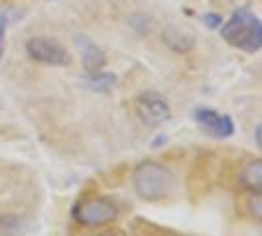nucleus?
<instances>
[{
    "label": "nucleus",
    "instance_id": "f257e3e1",
    "mask_svg": "<svg viewBox=\"0 0 262 236\" xmlns=\"http://www.w3.org/2000/svg\"><path fill=\"white\" fill-rule=\"evenodd\" d=\"M221 36L229 45L241 50L243 53L254 55L262 48L260 18L247 6L236 8L233 16L221 24Z\"/></svg>",
    "mask_w": 262,
    "mask_h": 236
},
{
    "label": "nucleus",
    "instance_id": "f03ea898",
    "mask_svg": "<svg viewBox=\"0 0 262 236\" xmlns=\"http://www.w3.org/2000/svg\"><path fill=\"white\" fill-rule=\"evenodd\" d=\"M132 185L138 197L144 201H164L173 193L176 189V179L168 168H164L158 161H142L136 166L132 173Z\"/></svg>",
    "mask_w": 262,
    "mask_h": 236
},
{
    "label": "nucleus",
    "instance_id": "7ed1b4c3",
    "mask_svg": "<svg viewBox=\"0 0 262 236\" xmlns=\"http://www.w3.org/2000/svg\"><path fill=\"white\" fill-rule=\"evenodd\" d=\"M118 207L105 197H91V199H79L73 205L71 215L83 226H103L111 224L118 219Z\"/></svg>",
    "mask_w": 262,
    "mask_h": 236
},
{
    "label": "nucleus",
    "instance_id": "20e7f679",
    "mask_svg": "<svg viewBox=\"0 0 262 236\" xmlns=\"http://www.w3.org/2000/svg\"><path fill=\"white\" fill-rule=\"evenodd\" d=\"M26 52L28 55L43 65H52V67H66L71 63V55L67 52V48L53 38H30L26 41Z\"/></svg>",
    "mask_w": 262,
    "mask_h": 236
},
{
    "label": "nucleus",
    "instance_id": "39448f33",
    "mask_svg": "<svg viewBox=\"0 0 262 236\" xmlns=\"http://www.w3.org/2000/svg\"><path fill=\"white\" fill-rule=\"evenodd\" d=\"M136 114L140 118V122L148 126V128H156L160 124L168 122L171 116V108L168 105V101L154 91H146L140 92L136 97Z\"/></svg>",
    "mask_w": 262,
    "mask_h": 236
},
{
    "label": "nucleus",
    "instance_id": "423d86ee",
    "mask_svg": "<svg viewBox=\"0 0 262 236\" xmlns=\"http://www.w3.org/2000/svg\"><path fill=\"white\" fill-rule=\"evenodd\" d=\"M193 116H195L197 124H201L213 136L229 138V136L235 134V122L229 114H219V112H215L211 108L199 106V108L193 110Z\"/></svg>",
    "mask_w": 262,
    "mask_h": 236
},
{
    "label": "nucleus",
    "instance_id": "0eeeda50",
    "mask_svg": "<svg viewBox=\"0 0 262 236\" xmlns=\"http://www.w3.org/2000/svg\"><path fill=\"white\" fill-rule=\"evenodd\" d=\"M162 39H164V43L170 48L171 52L176 53H187L195 48V36L182 30V28H168V30H164Z\"/></svg>",
    "mask_w": 262,
    "mask_h": 236
},
{
    "label": "nucleus",
    "instance_id": "6e6552de",
    "mask_svg": "<svg viewBox=\"0 0 262 236\" xmlns=\"http://www.w3.org/2000/svg\"><path fill=\"white\" fill-rule=\"evenodd\" d=\"M238 183L250 193H262V161L252 159L238 171Z\"/></svg>",
    "mask_w": 262,
    "mask_h": 236
},
{
    "label": "nucleus",
    "instance_id": "1a4fd4ad",
    "mask_svg": "<svg viewBox=\"0 0 262 236\" xmlns=\"http://www.w3.org/2000/svg\"><path fill=\"white\" fill-rule=\"evenodd\" d=\"M81 61H83V67H85V71H87V73L101 71L106 63L105 52H103L99 45H95V43H91V41H87V43L83 45Z\"/></svg>",
    "mask_w": 262,
    "mask_h": 236
},
{
    "label": "nucleus",
    "instance_id": "9d476101",
    "mask_svg": "<svg viewBox=\"0 0 262 236\" xmlns=\"http://www.w3.org/2000/svg\"><path fill=\"white\" fill-rule=\"evenodd\" d=\"M89 81H91L93 89H99V91H103V89H111V87L115 85L117 77H115L113 73H105V71L101 69V71L89 73Z\"/></svg>",
    "mask_w": 262,
    "mask_h": 236
},
{
    "label": "nucleus",
    "instance_id": "9b49d317",
    "mask_svg": "<svg viewBox=\"0 0 262 236\" xmlns=\"http://www.w3.org/2000/svg\"><path fill=\"white\" fill-rule=\"evenodd\" d=\"M249 210L256 221H260L262 219V197H260V193H252V195L249 197Z\"/></svg>",
    "mask_w": 262,
    "mask_h": 236
},
{
    "label": "nucleus",
    "instance_id": "f8f14e48",
    "mask_svg": "<svg viewBox=\"0 0 262 236\" xmlns=\"http://www.w3.org/2000/svg\"><path fill=\"white\" fill-rule=\"evenodd\" d=\"M201 20H203V24L209 28V30H215V28H219L221 24H223V18L215 12L203 14V18H201Z\"/></svg>",
    "mask_w": 262,
    "mask_h": 236
},
{
    "label": "nucleus",
    "instance_id": "ddd939ff",
    "mask_svg": "<svg viewBox=\"0 0 262 236\" xmlns=\"http://www.w3.org/2000/svg\"><path fill=\"white\" fill-rule=\"evenodd\" d=\"M6 28H8V16L0 12V61L4 55V38H6Z\"/></svg>",
    "mask_w": 262,
    "mask_h": 236
},
{
    "label": "nucleus",
    "instance_id": "4468645a",
    "mask_svg": "<svg viewBox=\"0 0 262 236\" xmlns=\"http://www.w3.org/2000/svg\"><path fill=\"white\" fill-rule=\"evenodd\" d=\"M164 142H168V138H166V136H160V138H156V140L152 142V146H160V144H164Z\"/></svg>",
    "mask_w": 262,
    "mask_h": 236
},
{
    "label": "nucleus",
    "instance_id": "2eb2a0df",
    "mask_svg": "<svg viewBox=\"0 0 262 236\" xmlns=\"http://www.w3.org/2000/svg\"><path fill=\"white\" fill-rule=\"evenodd\" d=\"M254 138H256V146H260V126H256V130H254Z\"/></svg>",
    "mask_w": 262,
    "mask_h": 236
},
{
    "label": "nucleus",
    "instance_id": "dca6fc26",
    "mask_svg": "<svg viewBox=\"0 0 262 236\" xmlns=\"http://www.w3.org/2000/svg\"><path fill=\"white\" fill-rule=\"evenodd\" d=\"M93 236H117V234H113V232H103V234H93Z\"/></svg>",
    "mask_w": 262,
    "mask_h": 236
},
{
    "label": "nucleus",
    "instance_id": "f3484780",
    "mask_svg": "<svg viewBox=\"0 0 262 236\" xmlns=\"http://www.w3.org/2000/svg\"><path fill=\"white\" fill-rule=\"evenodd\" d=\"M171 236H178V234H171Z\"/></svg>",
    "mask_w": 262,
    "mask_h": 236
}]
</instances>
